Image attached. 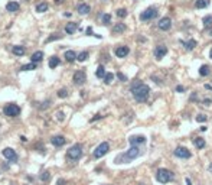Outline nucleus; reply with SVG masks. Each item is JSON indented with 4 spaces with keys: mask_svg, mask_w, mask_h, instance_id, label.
Returning <instances> with one entry per match:
<instances>
[{
    "mask_svg": "<svg viewBox=\"0 0 212 185\" xmlns=\"http://www.w3.org/2000/svg\"><path fill=\"white\" fill-rule=\"evenodd\" d=\"M149 92H150L149 85H146L143 83H134L131 85V94L134 95L136 101H139V103H144L149 98Z\"/></svg>",
    "mask_w": 212,
    "mask_h": 185,
    "instance_id": "1",
    "label": "nucleus"
},
{
    "mask_svg": "<svg viewBox=\"0 0 212 185\" xmlns=\"http://www.w3.org/2000/svg\"><path fill=\"white\" fill-rule=\"evenodd\" d=\"M139 156H140V149L137 146H131L126 153L118 155L117 158H116V163H127V162L133 161V159H136Z\"/></svg>",
    "mask_w": 212,
    "mask_h": 185,
    "instance_id": "2",
    "label": "nucleus"
},
{
    "mask_svg": "<svg viewBox=\"0 0 212 185\" xmlns=\"http://www.w3.org/2000/svg\"><path fill=\"white\" fill-rule=\"evenodd\" d=\"M156 179H157L160 184H167V182H170V181L173 179V172L169 171V169L160 168V169H157V172H156Z\"/></svg>",
    "mask_w": 212,
    "mask_h": 185,
    "instance_id": "3",
    "label": "nucleus"
},
{
    "mask_svg": "<svg viewBox=\"0 0 212 185\" xmlns=\"http://www.w3.org/2000/svg\"><path fill=\"white\" fill-rule=\"evenodd\" d=\"M81 156H82V146L81 145H74L67 152V158L72 159V161H78Z\"/></svg>",
    "mask_w": 212,
    "mask_h": 185,
    "instance_id": "4",
    "label": "nucleus"
},
{
    "mask_svg": "<svg viewBox=\"0 0 212 185\" xmlns=\"http://www.w3.org/2000/svg\"><path fill=\"white\" fill-rule=\"evenodd\" d=\"M3 113H4V116H7V117H16V116H19V113H20V107L18 104H15V103H10V104H7L3 109Z\"/></svg>",
    "mask_w": 212,
    "mask_h": 185,
    "instance_id": "5",
    "label": "nucleus"
},
{
    "mask_svg": "<svg viewBox=\"0 0 212 185\" xmlns=\"http://www.w3.org/2000/svg\"><path fill=\"white\" fill-rule=\"evenodd\" d=\"M110 150V145L107 143V142H102V143H100L98 146H97V149L94 150V158L95 159H100V158H102L107 152Z\"/></svg>",
    "mask_w": 212,
    "mask_h": 185,
    "instance_id": "6",
    "label": "nucleus"
},
{
    "mask_svg": "<svg viewBox=\"0 0 212 185\" xmlns=\"http://www.w3.org/2000/svg\"><path fill=\"white\" fill-rule=\"evenodd\" d=\"M157 16V10L154 9V7H147L144 12H141L140 15V19L141 20H152V19H154Z\"/></svg>",
    "mask_w": 212,
    "mask_h": 185,
    "instance_id": "7",
    "label": "nucleus"
},
{
    "mask_svg": "<svg viewBox=\"0 0 212 185\" xmlns=\"http://www.w3.org/2000/svg\"><path fill=\"white\" fill-rule=\"evenodd\" d=\"M3 156H4L9 162H16L18 161V155H16V152H15L12 148H6V149H3Z\"/></svg>",
    "mask_w": 212,
    "mask_h": 185,
    "instance_id": "8",
    "label": "nucleus"
},
{
    "mask_svg": "<svg viewBox=\"0 0 212 185\" xmlns=\"http://www.w3.org/2000/svg\"><path fill=\"white\" fill-rule=\"evenodd\" d=\"M85 81H87V75H85L84 71H77V72L74 74V83H75L77 85H82Z\"/></svg>",
    "mask_w": 212,
    "mask_h": 185,
    "instance_id": "9",
    "label": "nucleus"
},
{
    "mask_svg": "<svg viewBox=\"0 0 212 185\" xmlns=\"http://www.w3.org/2000/svg\"><path fill=\"white\" fill-rule=\"evenodd\" d=\"M175 156L182 158V159H188V158H190V152H189L186 148L179 146V148H176V150H175Z\"/></svg>",
    "mask_w": 212,
    "mask_h": 185,
    "instance_id": "10",
    "label": "nucleus"
},
{
    "mask_svg": "<svg viewBox=\"0 0 212 185\" xmlns=\"http://www.w3.org/2000/svg\"><path fill=\"white\" fill-rule=\"evenodd\" d=\"M157 26H159L160 30H169L170 26H172V19H170V18H163V19L159 20Z\"/></svg>",
    "mask_w": 212,
    "mask_h": 185,
    "instance_id": "11",
    "label": "nucleus"
},
{
    "mask_svg": "<svg viewBox=\"0 0 212 185\" xmlns=\"http://www.w3.org/2000/svg\"><path fill=\"white\" fill-rule=\"evenodd\" d=\"M166 54H167V48H166L165 45L156 46V49H154V56H156L157 59H162V58H165Z\"/></svg>",
    "mask_w": 212,
    "mask_h": 185,
    "instance_id": "12",
    "label": "nucleus"
},
{
    "mask_svg": "<svg viewBox=\"0 0 212 185\" xmlns=\"http://www.w3.org/2000/svg\"><path fill=\"white\" fill-rule=\"evenodd\" d=\"M51 142H52V145H53V146L61 148V146H64V145H65L67 139L64 138V136H61V135H58V136H53V138L51 139Z\"/></svg>",
    "mask_w": 212,
    "mask_h": 185,
    "instance_id": "13",
    "label": "nucleus"
},
{
    "mask_svg": "<svg viewBox=\"0 0 212 185\" xmlns=\"http://www.w3.org/2000/svg\"><path fill=\"white\" fill-rule=\"evenodd\" d=\"M128 142H130L131 146H137V145L146 143V138H144V136H130Z\"/></svg>",
    "mask_w": 212,
    "mask_h": 185,
    "instance_id": "14",
    "label": "nucleus"
},
{
    "mask_svg": "<svg viewBox=\"0 0 212 185\" xmlns=\"http://www.w3.org/2000/svg\"><path fill=\"white\" fill-rule=\"evenodd\" d=\"M128 52H130V49H128V46H118L117 49H116V55H117L118 58H124V56H127L128 55Z\"/></svg>",
    "mask_w": 212,
    "mask_h": 185,
    "instance_id": "15",
    "label": "nucleus"
},
{
    "mask_svg": "<svg viewBox=\"0 0 212 185\" xmlns=\"http://www.w3.org/2000/svg\"><path fill=\"white\" fill-rule=\"evenodd\" d=\"M19 9H20V4L18 1H9L6 4V10L7 12H18Z\"/></svg>",
    "mask_w": 212,
    "mask_h": 185,
    "instance_id": "16",
    "label": "nucleus"
},
{
    "mask_svg": "<svg viewBox=\"0 0 212 185\" xmlns=\"http://www.w3.org/2000/svg\"><path fill=\"white\" fill-rule=\"evenodd\" d=\"M42 58H44V52H42V51H36L35 54H32V56H30V62L38 64V62L42 61Z\"/></svg>",
    "mask_w": 212,
    "mask_h": 185,
    "instance_id": "17",
    "label": "nucleus"
},
{
    "mask_svg": "<svg viewBox=\"0 0 212 185\" xmlns=\"http://www.w3.org/2000/svg\"><path fill=\"white\" fill-rule=\"evenodd\" d=\"M90 10H91V7L87 3H79L78 4V12L81 15H87V13H90Z\"/></svg>",
    "mask_w": 212,
    "mask_h": 185,
    "instance_id": "18",
    "label": "nucleus"
},
{
    "mask_svg": "<svg viewBox=\"0 0 212 185\" xmlns=\"http://www.w3.org/2000/svg\"><path fill=\"white\" fill-rule=\"evenodd\" d=\"M77 29H78V23H74V22L67 23V26H65V32H67L68 35H72Z\"/></svg>",
    "mask_w": 212,
    "mask_h": 185,
    "instance_id": "19",
    "label": "nucleus"
},
{
    "mask_svg": "<svg viewBox=\"0 0 212 185\" xmlns=\"http://www.w3.org/2000/svg\"><path fill=\"white\" fill-rule=\"evenodd\" d=\"M77 58H78V55H77L74 51H67V52H65V59H67L68 62H74Z\"/></svg>",
    "mask_w": 212,
    "mask_h": 185,
    "instance_id": "20",
    "label": "nucleus"
},
{
    "mask_svg": "<svg viewBox=\"0 0 212 185\" xmlns=\"http://www.w3.org/2000/svg\"><path fill=\"white\" fill-rule=\"evenodd\" d=\"M59 62H61V61H59V58H58V56H52V58H49V68H56V67H58V65H59Z\"/></svg>",
    "mask_w": 212,
    "mask_h": 185,
    "instance_id": "21",
    "label": "nucleus"
},
{
    "mask_svg": "<svg viewBox=\"0 0 212 185\" xmlns=\"http://www.w3.org/2000/svg\"><path fill=\"white\" fill-rule=\"evenodd\" d=\"M12 51H13V54H15L16 56H22V55H25V52H26L23 46H13Z\"/></svg>",
    "mask_w": 212,
    "mask_h": 185,
    "instance_id": "22",
    "label": "nucleus"
},
{
    "mask_svg": "<svg viewBox=\"0 0 212 185\" xmlns=\"http://www.w3.org/2000/svg\"><path fill=\"white\" fill-rule=\"evenodd\" d=\"M126 30V25L124 23H117L114 28H113V33H121Z\"/></svg>",
    "mask_w": 212,
    "mask_h": 185,
    "instance_id": "23",
    "label": "nucleus"
},
{
    "mask_svg": "<svg viewBox=\"0 0 212 185\" xmlns=\"http://www.w3.org/2000/svg\"><path fill=\"white\" fill-rule=\"evenodd\" d=\"M193 143H195V146H196L198 149H202V148H205V140H204L202 138L193 139Z\"/></svg>",
    "mask_w": 212,
    "mask_h": 185,
    "instance_id": "24",
    "label": "nucleus"
},
{
    "mask_svg": "<svg viewBox=\"0 0 212 185\" xmlns=\"http://www.w3.org/2000/svg\"><path fill=\"white\" fill-rule=\"evenodd\" d=\"M48 3H45V1H42V3H39L38 6H36V12H39V13H44V12H46L48 10Z\"/></svg>",
    "mask_w": 212,
    "mask_h": 185,
    "instance_id": "25",
    "label": "nucleus"
},
{
    "mask_svg": "<svg viewBox=\"0 0 212 185\" xmlns=\"http://www.w3.org/2000/svg\"><path fill=\"white\" fill-rule=\"evenodd\" d=\"M208 4H209V0H196V3H195V6L198 9H205Z\"/></svg>",
    "mask_w": 212,
    "mask_h": 185,
    "instance_id": "26",
    "label": "nucleus"
},
{
    "mask_svg": "<svg viewBox=\"0 0 212 185\" xmlns=\"http://www.w3.org/2000/svg\"><path fill=\"white\" fill-rule=\"evenodd\" d=\"M95 75H97L98 78H104V77L107 75V72H105V68H104L102 65H100V67L97 68V72H95Z\"/></svg>",
    "mask_w": 212,
    "mask_h": 185,
    "instance_id": "27",
    "label": "nucleus"
},
{
    "mask_svg": "<svg viewBox=\"0 0 212 185\" xmlns=\"http://www.w3.org/2000/svg\"><path fill=\"white\" fill-rule=\"evenodd\" d=\"M209 74V67L208 65H202L201 68H199V75L201 77H206Z\"/></svg>",
    "mask_w": 212,
    "mask_h": 185,
    "instance_id": "28",
    "label": "nucleus"
},
{
    "mask_svg": "<svg viewBox=\"0 0 212 185\" xmlns=\"http://www.w3.org/2000/svg\"><path fill=\"white\" fill-rule=\"evenodd\" d=\"M36 68V64L35 62H29L26 65H22L20 67V71H30V69H35Z\"/></svg>",
    "mask_w": 212,
    "mask_h": 185,
    "instance_id": "29",
    "label": "nucleus"
},
{
    "mask_svg": "<svg viewBox=\"0 0 212 185\" xmlns=\"http://www.w3.org/2000/svg\"><path fill=\"white\" fill-rule=\"evenodd\" d=\"M185 45H186V49H188V51H192V49L196 48V41H195V39H190V41H188Z\"/></svg>",
    "mask_w": 212,
    "mask_h": 185,
    "instance_id": "30",
    "label": "nucleus"
},
{
    "mask_svg": "<svg viewBox=\"0 0 212 185\" xmlns=\"http://www.w3.org/2000/svg\"><path fill=\"white\" fill-rule=\"evenodd\" d=\"M87 58H88V52H87V51H84V52H81V54L78 55V58H77V59H78L79 62H84Z\"/></svg>",
    "mask_w": 212,
    "mask_h": 185,
    "instance_id": "31",
    "label": "nucleus"
},
{
    "mask_svg": "<svg viewBox=\"0 0 212 185\" xmlns=\"http://www.w3.org/2000/svg\"><path fill=\"white\" fill-rule=\"evenodd\" d=\"M113 80H114V74H111V72H107V75L104 77V83H105V84H110Z\"/></svg>",
    "mask_w": 212,
    "mask_h": 185,
    "instance_id": "32",
    "label": "nucleus"
},
{
    "mask_svg": "<svg viewBox=\"0 0 212 185\" xmlns=\"http://www.w3.org/2000/svg\"><path fill=\"white\" fill-rule=\"evenodd\" d=\"M204 25H205V28L212 26V16H205L204 18Z\"/></svg>",
    "mask_w": 212,
    "mask_h": 185,
    "instance_id": "33",
    "label": "nucleus"
},
{
    "mask_svg": "<svg viewBox=\"0 0 212 185\" xmlns=\"http://www.w3.org/2000/svg\"><path fill=\"white\" fill-rule=\"evenodd\" d=\"M67 95H68V90H67V88H61V90L58 91V97H59V98H65Z\"/></svg>",
    "mask_w": 212,
    "mask_h": 185,
    "instance_id": "34",
    "label": "nucleus"
},
{
    "mask_svg": "<svg viewBox=\"0 0 212 185\" xmlns=\"http://www.w3.org/2000/svg\"><path fill=\"white\" fill-rule=\"evenodd\" d=\"M49 178H51V175H49V172H48V171H44V172L41 174V179H42V181L48 182V181H49Z\"/></svg>",
    "mask_w": 212,
    "mask_h": 185,
    "instance_id": "35",
    "label": "nucleus"
},
{
    "mask_svg": "<svg viewBox=\"0 0 212 185\" xmlns=\"http://www.w3.org/2000/svg\"><path fill=\"white\" fill-rule=\"evenodd\" d=\"M117 16H118V18H121V19H123V18H126V16H127V10H126V9H118V10H117Z\"/></svg>",
    "mask_w": 212,
    "mask_h": 185,
    "instance_id": "36",
    "label": "nucleus"
},
{
    "mask_svg": "<svg viewBox=\"0 0 212 185\" xmlns=\"http://www.w3.org/2000/svg\"><path fill=\"white\" fill-rule=\"evenodd\" d=\"M110 20H111V16H110L108 13H105V15H102V23H104V25H107V23H110Z\"/></svg>",
    "mask_w": 212,
    "mask_h": 185,
    "instance_id": "37",
    "label": "nucleus"
},
{
    "mask_svg": "<svg viewBox=\"0 0 212 185\" xmlns=\"http://www.w3.org/2000/svg\"><path fill=\"white\" fill-rule=\"evenodd\" d=\"M53 39H61V35H58V33H53L51 38H48L46 42H51V41H53Z\"/></svg>",
    "mask_w": 212,
    "mask_h": 185,
    "instance_id": "38",
    "label": "nucleus"
},
{
    "mask_svg": "<svg viewBox=\"0 0 212 185\" xmlns=\"http://www.w3.org/2000/svg\"><path fill=\"white\" fill-rule=\"evenodd\" d=\"M196 120H198V121H206V120H208V117H206L205 114H199L198 117H196Z\"/></svg>",
    "mask_w": 212,
    "mask_h": 185,
    "instance_id": "39",
    "label": "nucleus"
},
{
    "mask_svg": "<svg viewBox=\"0 0 212 185\" xmlns=\"http://www.w3.org/2000/svg\"><path fill=\"white\" fill-rule=\"evenodd\" d=\"M56 119H58L59 121H62V120H64V113H62V112H58V113H56Z\"/></svg>",
    "mask_w": 212,
    "mask_h": 185,
    "instance_id": "40",
    "label": "nucleus"
},
{
    "mask_svg": "<svg viewBox=\"0 0 212 185\" xmlns=\"http://www.w3.org/2000/svg\"><path fill=\"white\" fill-rule=\"evenodd\" d=\"M117 75H118V78H120V80H121V81H127V77H126V75H123V74H121V72H118Z\"/></svg>",
    "mask_w": 212,
    "mask_h": 185,
    "instance_id": "41",
    "label": "nucleus"
},
{
    "mask_svg": "<svg viewBox=\"0 0 212 185\" xmlns=\"http://www.w3.org/2000/svg\"><path fill=\"white\" fill-rule=\"evenodd\" d=\"M176 91H179V92H183V91H185V88H183L182 85H178V87H176Z\"/></svg>",
    "mask_w": 212,
    "mask_h": 185,
    "instance_id": "42",
    "label": "nucleus"
},
{
    "mask_svg": "<svg viewBox=\"0 0 212 185\" xmlns=\"http://www.w3.org/2000/svg\"><path fill=\"white\" fill-rule=\"evenodd\" d=\"M58 185H65L67 182H65V179H58V182H56Z\"/></svg>",
    "mask_w": 212,
    "mask_h": 185,
    "instance_id": "43",
    "label": "nucleus"
},
{
    "mask_svg": "<svg viewBox=\"0 0 212 185\" xmlns=\"http://www.w3.org/2000/svg\"><path fill=\"white\" fill-rule=\"evenodd\" d=\"M100 117H101V116H100V114H97L95 117H93V119H91V121H95V120H98Z\"/></svg>",
    "mask_w": 212,
    "mask_h": 185,
    "instance_id": "44",
    "label": "nucleus"
},
{
    "mask_svg": "<svg viewBox=\"0 0 212 185\" xmlns=\"http://www.w3.org/2000/svg\"><path fill=\"white\" fill-rule=\"evenodd\" d=\"M87 33H88V35H91V33H93V29H91V28H88V29H87Z\"/></svg>",
    "mask_w": 212,
    "mask_h": 185,
    "instance_id": "45",
    "label": "nucleus"
},
{
    "mask_svg": "<svg viewBox=\"0 0 212 185\" xmlns=\"http://www.w3.org/2000/svg\"><path fill=\"white\" fill-rule=\"evenodd\" d=\"M205 88H206V90H212V85H209V84H206V85H205Z\"/></svg>",
    "mask_w": 212,
    "mask_h": 185,
    "instance_id": "46",
    "label": "nucleus"
},
{
    "mask_svg": "<svg viewBox=\"0 0 212 185\" xmlns=\"http://www.w3.org/2000/svg\"><path fill=\"white\" fill-rule=\"evenodd\" d=\"M204 103H205V104H211V100H209V98H206V100H205Z\"/></svg>",
    "mask_w": 212,
    "mask_h": 185,
    "instance_id": "47",
    "label": "nucleus"
},
{
    "mask_svg": "<svg viewBox=\"0 0 212 185\" xmlns=\"http://www.w3.org/2000/svg\"><path fill=\"white\" fill-rule=\"evenodd\" d=\"M55 1H56V3H58V4H61V3H62V1H64V0H55Z\"/></svg>",
    "mask_w": 212,
    "mask_h": 185,
    "instance_id": "48",
    "label": "nucleus"
},
{
    "mask_svg": "<svg viewBox=\"0 0 212 185\" xmlns=\"http://www.w3.org/2000/svg\"><path fill=\"white\" fill-rule=\"evenodd\" d=\"M186 185H190V179H188V178H186Z\"/></svg>",
    "mask_w": 212,
    "mask_h": 185,
    "instance_id": "49",
    "label": "nucleus"
},
{
    "mask_svg": "<svg viewBox=\"0 0 212 185\" xmlns=\"http://www.w3.org/2000/svg\"><path fill=\"white\" fill-rule=\"evenodd\" d=\"M209 56H211V58H212V49H211V52H209Z\"/></svg>",
    "mask_w": 212,
    "mask_h": 185,
    "instance_id": "50",
    "label": "nucleus"
}]
</instances>
